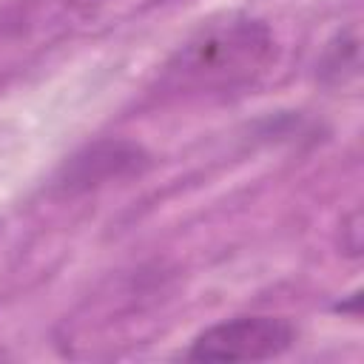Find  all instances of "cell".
<instances>
[{"instance_id": "6da1fadb", "label": "cell", "mask_w": 364, "mask_h": 364, "mask_svg": "<svg viewBox=\"0 0 364 364\" xmlns=\"http://www.w3.org/2000/svg\"><path fill=\"white\" fill-rule=\"evenodd\" d=\"M276 60V37L264 20L233 14L199 28L159 74V88L182 97H228L256 85Z\"/></svg>"}, {"instance_id": "7a4b0ae2", "label": "cell", "mask_w": 364, "mask_h": 364, "mask_svg": "<svg viewBox=\"0 0 364 364\" xmlns=\"http://www.w3.org/2000/svg\"><path fill=\"white\" fill-rule=\"evenodd\" d=\"M296 327L279 316H239L202 330L188 350L191 361H267L287 353Z\"/></svg>"}, {"instance_id": "3957f363", "label": "cell", "mask_w": 364, "mask_h": 364, "mask_svg": "<svg viewBox=\"0 0 364 364\" xmlns=\"http://www.w3.org/2000/svg\"><path fill=\"white\" fill-rule=\"evenodd\" d=\"M148 162L151 156L145 154L142 145L128 142V139H102V142L85 145L68 162H63V168L54 176V191L65 196L85 193L114 179L142 173Z\"/></svg>"}, {"instance_id": "277c9868", "label": "cell", "mask_w": 364, "mask_h": 364, "mask_svg": "<svg viewBox=\"0 0 364 364\" xmlns=\"http://www.w3.org/2000/svg\"><path fill=\"white\" fill-rule=\"evenodd\" d=\"M350 51H358L355 34H350V37L341 34L336 43H330L327 51H324V57H321V65H318L321 80H327V82H344V77H353L355 68H358V57H347L344 60V54H350Z\"/></svg>"}, {"instance_id": "5b68a950", "label": "cell", "mask_w": 364, "mask_h": 364, "mask_svg": "<svg viewBox=\"0 0 364 364\" xmlns=\"http://www.w3.org/2000/svg\"><path fill=\"white\" fill-rule=\"evenodd\" d=\"M0 358H3V350H0Z\"/></svg>"}]
</instances>
